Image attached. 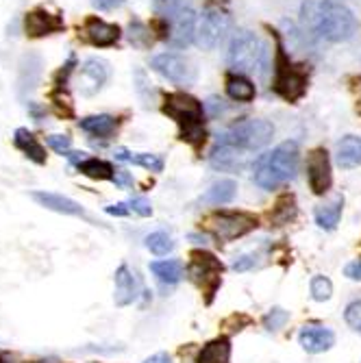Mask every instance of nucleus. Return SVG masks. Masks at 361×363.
Here are the masks:
<instances>
[{
    "mask_svg": "<svg viewBox=\"0 0 361 363\" xmlns=\"http://www.w3.org/2000/svg\"><path fill=\"white\" fill-rule=\"evenodd\" d=\"M344 274H346L350 281H361V259H359V261H350L348 266L344 268Z\"/></svg>",
    "mask_w": 361,
    "mask_h": 363,
    "instance_id": "43",
    "label": "nucleus"
},
{
    "mask_svg": "<svg viewBox=\"0 0 361 363\" xmlns=\"http://www.w3.org/2000/svg\"><path fill=\"white\" fill-rule=\"evenodd\" d=\"M46 144L59 155H68L70 146H72V138L70 135H50V138H46Z\"/></svg>",
    "mask_w": 361,
    "mask_h": 363,
    "instance_id": "37",
    "label": "nucleus"
},
{
    "mask_svg": "<svg viewBox=\"0 0 361 363\" xmlns=\"http://www.w3.org/2000/svg\"><path fill=\"white\" fill-rule=\"evenodd\" d=\"M338 166L344 170H352L361 166V138L357 135H346L342 138V142L338 144Z\"/></svg>",
    "mask_w": 361,
    "mask_h": 363,
    "instance_id": "21",
    "label": "nucleus"
},
{
    "mask_svg": "<svg viewBox=\"0 0 361 363\" xmlns=\"http://www.w3.org/2000/svg\"><path fill=\"white\" fill-rule=\"evenodd\" d=\"M79 172L89 179H96V181H111L116 174L111 163H107L103 159H94V157H87L85 161L79 163Z\"/></svg>",
    "mask_w": 361,
    "mask_h": 363,
    "instance_id": "27",
    "label": "nucleus"
},
{
    "mask_svg": "<svg viewBox=\"0 0 361 363\" xmlns=\"http://www.w3.org/2000/svg\"><path fill=\"white\" fill-rule=\"evenodd\" d=\"M228 28H231V18H228V13L218 7H207L201 20L196 22L194 44L203 50H211L226 35Z\"/></svg>",
    "mask_w": 361,
    "mask_h": 363,
    "instance_id": "7",
    "label": "nucleus"
},
{
    "mask_svg": "<svg viewBox=\"0 0 361 363\" xmlns=\"http://www.w3.org/2000/svg\"><path fill=\"white\" fill-rule=\"evenodd\" d=\"M116 305L118 307H126L130 303L138 301V281L126 266H120L116 272Z\"/></svg>",
    "mask_w": 361,
    "mask_h": 363,
    "instance_id": "19",
    "label": "nucleus"
},
{
    "mask_svg": "<svg viewBox=\"0 0 361 363\" xmlns=\"http://www.w3.org/2000/svg\"><path fill=\"white\" fill-rule=\"evenodd\" d=\"M83 38L85 42H89L91 46H98V48H107V46H113L118 40H120V26L118 24H109L101 18H87L85 24H83Z\"/></svg>",
    "mask_w": 361,
    "mask_h": 363,
    "instance_id": "15",
    "label": "nucleus"
},
{
    "mask_svg": "<svg viewBox=\"0 0 361 363\" xmlns=\"http://www.w3.org/2000/svg\"><path fill=\"white\" fill-rule=\"evenodd\" d=\"M299 342L307 352L318 354V352H326L335 344V335L324 324H305L299 333Z\"/></svg>",
    "mask_w": 361,
    "mask_h": 363,
    "instance_id": "17",
    "label": "nucleus"
},
{
    "mask_svg": "<svg viewBox=\"0 0 361 363\" xmlns=\"http://www.w3.org/2000/svg\"><path fill=\"white\" fill-rule=\"evenodd\" d=\"M228 65L238 74L264 77L268 70V46L250 30H238L228 46Z\"/></svg>",
    "mask_w": 361,
    "mask_h": 363,
    "instance_id": "3",
    "label": "nucleus"
},
{
    "mask_svg": "<svg viewBox=\"0 0 361 363\" xmlns=\"http://www.w3.org/2000/svg\"><path fill=\"white\" fill-rule=\"evenodd\" d=\"M146 248L157 255V257H163V255H168L172 248H174V242L168 233H163V230H157V233H150L146 238Z\"/></svg>",
    "mask_w": 361,
    "mask_h": 363,
    "instance_id": "30",
    "label": "nucleus"
},
{
    "mask_svg": "<svg viewBox=\"0 0 361 363\" xmlns=\"http://www.w3.org/2000/svg\"><path fill=\"white\" fill-rule=\"evenodd\" d=\"M79 126L85 130L89 135H98V138H109L113 135V130L118 128V120L113 116H107V113H101V116H89V118H83L79 122Z\"/></svg>",
    "mask_w": 361,
    "mask_h": 363,
    "instance_id": "25",
    "label": "nucleus"
},
{
    "mask_svg": "<svg viewBox=\"0 0 361 363\" xmlns=\"http://www.w3.org/2000/svg\"><path fill=\"white\" fill-rule=\"evenodd\" d=\"M13 144L18 150H22L30 161H35L38 166H44L46 163V150L44 146L40 144V140L30 133L28 128H16V133H13Z\"/></svg>",
    "mask_w": 361,
    "mask_h": 363,
    "instance_id": "20",
    "label": "nucleus"
},
{
    "mask_svg": "<svg viewBox=\"0 0 361 363\" xmlns=\"http://www.w3.org/2000/svg\"><path fill=\"white\" fill-rule=\"evenodd\" d=\"M50 101L55 105V111L63 118H72L74 116V107H72V101L68 91H65V87H55L50 91Z\"/></svg>",
    "mask_w": 361,
    "mask_h": 363,
    "instance_id": "32",
    "label": "nucleus"
},
{
    "mask_svg": "<svg viewBox=\"0 0 361 363\" xmlns=\"http://www.w3.org/2000/svg\"><path fill=\"white\" fill-rule=\"evenodd\" d=\"M209 161H211V166L216 170H224V172H238L248 163L244 150L233 148V146H224V144L211 152Z\"/></svg>",
    "mask_w": 361,
    "mask_h": 363,
    "instance_id": "18",
    "label": "nucleus"
},
{
    "mask_svg": "<svg viewBox=\"0 0 361 363\" xmlns=\"http://www.w3.org/2000/svg\"><path fill=\"white\" fill-rule=\"evenodd\" d=\"M128 209H130V211H135V213L142 216V218L152 216V207H150V203L146 201V198H133V201L128 203Z\"/></svg>",
    "mask_w": 361,
    "mask_h": 363,
    "instance_id": "38",
    "label": "nucleus"
},
{
    "mask_svg": "<svg viewBox=\"0 0 361 363\" xmlns=\"http://www.w3.org/2000/svg\"><path fill=\"white\" fill-rule=\"evenodd\" d=\"M0 363H5V361H0Z\"/></svg>",
    "mask_w": 361,
    "mask_h": 363,
    "instance_id": "47",
    "label": "nucleus"
},
{
    "mask_svg": "<svg viewBox=\"0 0 361 363\" xmlns=\"http://www.w3.org/2000/svg\"><path fill=\"white\" fill-rule=\"evenodd\" d=\"M224 266L222 261L216 259L211 252H205V250H194L189 255V268H187V274L191 277L194 283H199L203 287H207V296L211 301L213 291L218 289L220 285V274H222Z\"/></svg>",
    "mask_w": 361,
    "mask_h": 363,
    "instance_id": "10",
    "label": "nucleus"
},
{
    "mask_svg": "<svg viewBox=\"0 0 361 363\" xmlns=\"http://www.w3.org/2000/svg\"><path fill=\"white\" fill-rule=\"evenodd\" d=\"M235 194H238V183L231 181V179H222V181L213 183L205 191L203 203H207V205H226V203L233 201Z\"/></svg>",
    "mask_w": 361,
    "mask_h": 363,
    "instance_id": "26",
    "label": "nucleus"
},
{
    "mask_svg": "<svg viewBox=\"0 0 361 363\" xmlns=\"http://www.w3.org/2000/svg\"><path fill=\"white\" fill-rule=\"evenodd\" d=\"M342 209H344V196H333L331 201H326L322 205L316 207V222L320 228L324 230H333L340 224L342 218Z\"/></svg>",
    "mask_w": 361,
    "mask_h": 363,
    "instance_id": "22",
    "label": "nucleus"
},
{
    "mask_svg": "<svg viewBox=\"0 0 361 363\" xmlns=\"http://www.w3.org/2000/svg\"><path fill=\"white\" fill-rule=\"evenodd\" d=\"M109 79V63L105 59L89 57L79 72V89L83 96H94Z\"/></svg>",
    "mask_w": 361,
    "mask_h": 363,
    "instance_id": "14",
    "label": "nucleus"
},
{
    "mask_svg": "<svg viewBox=\"0 0 361 363\" xmlns=\"http://www.w3.org/2000/svg\"><path fill=\"white\" fill-rule=\"evenodd\" d=\"M272 89L285 98L287 103H296L305 96L307 91V74L299 68H291L287 63L283 50L279 48V55H277V77H274V85Z\"/></svg>",
    "mask_w": 361,
    "mask_h": 363,
    "instance_id": "8",
    "label": "nucleus"
},
{
    "mask_svg": "<svg viewBox=\"0 0 361 363\" xmlns=\"http://www.w3.org/2000/svg\"><path fill=\"white\" fill-rule=\"evenodd\" d=\"M163 113L181 124V140L201 146L205 142L203 105L189 94H168L163 101Z\"/></svg>",
    "mask_w": 361,
    "mask_h": 363,
    "instance_id": "4",
    "label": "nucleus"
},
{
    "mask_svg": "<svg viewBox=\"0 0 361 363\" xmlns=\"http://www.w3.org/2000/svg\"><path fill=\"white\" fill-rule=\"evenodd\" d=\"M150 68L161 74L163 79H168L177 85H191L196 81V70L191 68V63L187 59H183L181 55H172V52H163L152 57Z\"/></svg>",
    "mask_w": 361,
    "mask_h": 363,
    "instance_id": "11",
    "label": "nucleus"
},
{
    "mask_svg": "<svg viewBox=\"0 0 361 363\" xmlns=\"http://www.w3.org/2000/svg\"><path fill=\"white\" fill-rule=\"evenodd\" d=\"M161 20L168 26V42L177 48H185L194 42L196 33V13L189 0H166V5L159 7Z\"/></svg>",
    "mask_w": 361,
    "mask_h": 363,
    "instance_id": "5",
    "label": "nucleus"
},
{
    "mask_svg": "<svg viewBox=\"0 0 361 363\" xmlns=\"http://www.w3.org/2000/svg\"><path fill=\"white\" fill-rule=\"evenodd\" d=\"M344 320H346V324L352 328V331L361 333V301H355V303H350V305L346 307Z\"/></svg>",
    "mask_w": 361,
    "mask_h": 363,
    "instance_id": "36",
    "label": "nucleus"
},
{
    "mask_svg": "<svg viewBox=\"0 0 361 363\" xmlns=\"http://www.w3.org/2000/svg\"><path fill=\"white\" fill-rule=\"evenodd\" d=\"M287 320H289V313L281 307H274L264 315V326H266V331H279V328L285 326Z\"/></svg>",
    "mask_w": 361,
    "mask_h": 363,
    "instance_id": "35",
    "label": "nucleus"
},
{
    "mask_svg": "<svg viewBox=\"0 0 361 363\" xmlns=\"http://www.w3.org/2000/svg\"><path fill=\"white\" fill-rule=\"evenodd\" d=\"M144 363H172V359H170V354H168V352H157V354L148 357Z\"/></svg>",
    "mask_w": 361,
    "mask_h": 363,
    "instance_id": "45",
    "label": "nucleus"
},
{
    "mask_svg": "<svg viewBox=\"0 0 361 363\" xmlns=\"http://www.w3.org/2000/svg\"><path fill=\"white\" fill-rule=\"evenodd\" d=\"M30 198L35 201L40 207L44 209H50L55 213H63V216H74V218H83V220H89V216L85 213V209L72 201L68 196H61V194H52V191H33Z\"/></svg>",
    "mask_w": 361,
    "mask_h": 363,
    "instance_id": "16",
    "label": "nucleus"
},
{
    "mask_svg": "<svg viewBox=\"0 0 361 363\" xmlns=\"http://www.w3.org/2000/svg\"><path fill=\"white\" fill-rule=\"evenodd\" d=\"M109 216H128V205H124V203H118V205H109L107 209H105Z\"/></svg>",
    "mask_w": 361,
    "mask_h": 363,
    "instance_id": "44",
    "label": "nucleus"
},
{
    "mask_svg": "<svg viewBox=\"0 0 361 363\" xmlns=\"http://www.w3.org/2000/svg\"><path fill=\"white\" fill-rule=\"evenodd\" d=\"M226 94L238 103H250L255 98V85L242 74H231L226 79Z\"/></svg>",
    "mask_w": 361,
    "mask_h": 363,
    "instance_id": "28",
    "label": "nucleus"
},
{
    "mask_svg": "<svg viewBox=\"0 0 361 363\" xmlns=\"http://www.w3.org/2000/svg\"><path fill=\"white\" fill-rule=\"evenodd\" d=\"M113 183H116V187H120V189H126V187H130L133 185V177H130L126 170H116V174H113V179H111Z\"/></svg>",
    "mask_w": 361,
    "mask_h": 363,
    "instance_id": "40",
    "label": "nucleus"
},
{
    "mask_svg": "<svg viewBox=\"0 0 361 363\" xmlns=\"http://www.w3.org/2000/svg\"><path fill=\"white\" fill-rule=\"evenodd\" d=\"M255 259H257V257H252V255L240 257V259L233 263V270H235V272H246V270H250V268L255 266Z\"/></svg>",
    "mask_w": 361,
    "mask_h": 363,
    "instance_id": "41",
    "label": "nucleus"
},
{
    "mask_svg": "<svg viewBox=\"0 0 361 363\" xmlns=\"http://www.w3.org/2000/svg\"><path fill=\"white\" fill-rule=\"evenodd\" d=\"M222 103H224L222 98H216V96H213V98H209V101L205 103V109H207V113H209L211 118H216L220 111H224V109H226Z\"/></svg>",
    "mask_w": 361,
    "mask_h": 363,
    "instance_id": "42",
    "label": "nucleus"
},
{
    "mask_svg": "<svg viewBox=\"0 0 361 363\" xmlns=\"http://www.w3.org/2000/svg\"><path fill=\"white\" fill-rule=\"evenodd\" d=\"M150 272L157 277L163 285H174L183 279V263L179 259H166V261H152Z\"/></svg>",
    "mask_w": 361,
    "mask_h": 363,
    "instance_id": "24",
    "label": "nucleus"
},
{
    "mask_svg": "<svg viewBox=\"0 0 361 363\" xmlns=\"http://www.w3.org/2000/svg\"><path fill=\"white\" fill-rule=\"evenodd\" d=\"M63 28H65L63 18L59 13H50L46 9H33L24 16V33L33 40L52 35V33H59Z\"/></svg>",
    "mask_w": 361,
    "mask_h": 363,
    "instance_id": "13",
    "label": "nucleus"
},
{
    "mask_svg": "<svg viewBox=\"0 0 361 363\" xmlns=\"http://www.w3.org/2000/svg\"><path fill=\"white\" fill-rule=\"evenodd\" d=\"M128 42L135 48H148L152 44V33L142 24L140 20H133L128 24Z\"/></svg>",
    "mask_w": 361,
    "mask_h": 363,
    "instance_id": "31",
    "label": "nucleus"
},
{
    "mask_svg": "<svg viewBox=\"0 0 361 363\" xmlns=\"http://www.w3.org/2000/svg\"><path fill=\"white\" fill-rule=\"evenodd\" d=\"M311 296H313V301H318V303L329 301L333 296V283L326 277H313L311 279Z\"/></svg>",
    "mask_w": 361,
    "mask_h": 363,
    "instance_id": "33",
    "label": "nucleus"
},
{
    "mask_svg": "<svg viewBox=\"0 0 361 363\" xmlns=\"http://www.w3.org/2000/svg\"><path fill=\"white\" fill-rule=\"evenodd\" d=\"M228 359H231V342L228 337H218L203 346L196 357V363H228Z\"/></svg>",
    "mask_w": 361,
    "mask_h": 363,
    "instance_id": "23",
    "label": "nucleus"
},
{
    "mask_svg": "<svg viewBox=\"0 0 361 363\" xmlns=\"http://www.w3.org/2000/svg\"><path fill=\"white\" fill-rule=\"evenodd\" d=\"M307 179H309V187L313 194L322 196L329 191L331 183H333V174H331V159L329 152L324 148H316L309 152L307 159Z\"/></svg>",
    "mask_w": 361,
    "mask_h": 363,
    "instance_id": "12",
    "label": "nucleus"
},
{
    "mask_svg": "<svg viewBox=\"0 0 361 363\" xmlns=\"http://www.w3.org/2000/svg\"><path fill=\"white\" fill-rule=\"evenodd\" d=\"M294 218H296V201H294V196L285 194V196H281L279 201H277V205H274V209L270 213V222L281 226V224L291 222Z\"/></svg>",
    "mask_w": 361,
    "mask_h": 363,
    "instance_id": "29",
    "label": "nucleus"
},
{
    "mask_svg": "<svg viewBox=\"0 0 361 363\" xmlns=\"http://www.w3.org/2000/svg\"><path fill=\"white\" fill-rule=\"evenodd\" d=\"M299 172V144L283 142L272 152L257 161L255 183L261 189H277L279 185L291 181Z\"/></svg>",
    "mask_w": 361,
    "mask_h": 363,
    "instance_id": "2",
    "label": "nucleus"
},
{
    "mask_svg": "<svg viewBox=\"0 0 361 363\" xmlns=\"http://www.w3.org/2000/svg\"><path fill=\"white\" fill-rule=\"evenodd\" d=\"M126 3V0H91V5L98 9V11H111V9H118Z\"/></svg>",
    "mask_w": 361,
    "mask_h": 363,
    "instance_id": "39",
    "label": "nucleus"
},
{
    "mask_svg": "<svg viewBox=\"0 0 361 363\" xmlns=\"http://www.w3.org/2000/svg\"><path fill=\"white\" fill-rule=\"evenodd\" d=\"M207 228L220 242H233L257 228V218L250 213H213L207 218Z\"/></svg>",
    "mask_w": 361,
    "mask_h": 363,
    "instance_id": "9",
    "label": "nucleus"
},
{
    "mask_svg": "<svg viewBox=\"0 0 361 363\" xmlns=\"http://www.w3.org/2000/svg\"><path fill=\"white\" fill-rule=\"evenodd\" d=\"M28 111H30L33 116H35L38 120H40V118H42V113H44V109H42V107H38L35 103H30V105H28Z\"/></svg>",
    "mask_w": 361,
    "mask_h": 363,
    "instance_id": "46",
    "label": "nucleus"
},
{
    "mask_svg": "<svg viewBox=\"0 0 361 363\" xmlns=\"http://www.w3.org/2000/svg\"><path fill=\"white\" fill-rule=\"evenodd\" d=\"M274 138V126L268 120H242L228 126L220 135V144L233 146L240 150H257L264 148Z\"/></svg>",
    "mask_w": 361,
    "mask_h": 363,
    "instance_id": "6",
    "label": "nucleus"
},
{
    "mask_svg": "<svg viewBox=\"0 0 361 363\" xmlns=\"http://www.w3.org/2000/svg\"><path fill=\"white\" fill-rule=\"evenodd\" d=\"M301 20L307 30L326 42H346L357 28L352 11L335 0H305Z\"/></svg>",
    "mask_w": 361,
    "mask_h": 363,
    "instance_id": "1",
    "label": "nucleus"
},
{
    "mask_svg": "<svg viewBox=\"0 0 361 363\" xmlns=\"http://www.w3.org/2000/svg\"><path fill=\"white\" fill-rule=\"evenodd\" d=\"M128 161L138 163V166L150 170V172H161L163 170V159L157 155H148V152H140V155H128Z\"/></svg>",
    "mask_w": 361,
    "mask_h": 363,
    "instance_id": "34",
    "label": "nucleus"
}]
</instances>
